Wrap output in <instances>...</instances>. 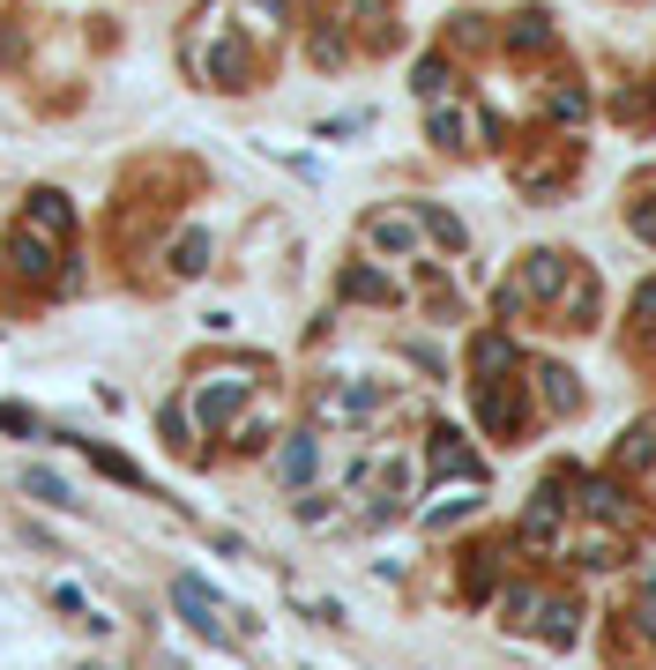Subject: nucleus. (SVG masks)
<instances>
[{"instance_id": "20e7f679", "label": "nucleus", "mask_w": 656, "mask_h": 670, "mask_svg": "<svg viewBox=\"0 0 656 670\" xmlns=\"http://www.w3.org/2000/svg\"><path fill=\"white\" fill-rule=\"evenodd\" d=\"M559 328H597V276L589 269H567V283H559Z\"/></svg>"}, {"instance_id": "0eeeda50", "label": "nucleus", "mask_w": 656, "mask_h": 670, "mask_svg": "<svg viewBox=\"0 0 656 670\" xmlns=\"http://www.w3.org/2000/svg\"><path fill=\"white\" fill-rule=\"evenodd\" d=\"M366 239H374L380 253H410V247H418V217H404V209H380V217H366Z\"/></svg>"}, {"instance_id": "ddd939ff", "label": "nucleus", "mask_w": 656, "mask_h": 670, "mask_svg": "<svg viewBox=\"0 0 656 670\" xmlns=\"http://www.w3.org/2000/svg\"><path fill=\"white\" fill-rule=\"evenodd\" d=\"M470 366H478V380H500V372H515V343L507 336H478L470 343Z\"/></svg>"}, {"instance_id": "4468645a", "label": "nucleus", "mask_w": 656, "mask_h": 670, "mask_svg": "<svg viewBox=\"0 0 656 670\" xmlns=\"http://www.w3.org/2000/svg\"><path fill=\"white\" fill-rule=\"evenodd\" d=\"M366 410H374V388H336V396L321 402V418H328V424H358Z\"/></svg>"}, {"instance_id": "6ab92c4d", "label": "nucleus", "mask_w": 656, "mask_h": 670, "mask_svg": "<svg viewBox=\"0 0 656 670\" xmlns=\"http://www.w3.org/2000/svg\"><path fill=\"white\" fill-rule=\"evenodd\" d=\"M545 112H553L559 127H575V120H589V90H575V82H559L553 98H545Z\"/></svg>"}, {"instance_id": "412c9836", "label": "nucleus", "mask_w": 656, "mask_h": 670, "mask_svg": "<svg viewBox=\"0 0 656 670\" xmlns=\"http://www.w3.org/2000/svg\"><path fill=\"white\" fill-rule=\"evenodd\" d=\"M202 269H209V239L202 231H187V239L172 247V276H202Z\"/></svg>"}, {"instance_id": "cd10ccee", "label": "nucleus", "mask_w": 656, "mask_h": 670, "mask_svg": "<svg viewBox=\"0 0 656 670\" xmlns=\"http://www.w3.org/2000/svg\"><path fill=\"white\" fill-rule=\"evenodd\" d=\"M90 462H98L105 477H120V484H142V470H135L127 454H105V447H90Z\"/></svg>"}, {"instance_id": "a878e982", "label": "nucleus", "mask_w": 656, "mask_h": 670, "mask_svg": "<svg viewBox=\"0 0 656 670\" xmlns=\"http://www.w3.org/2000/svg\"><path fill=\"white\" fill-rule=\"evenodd\" d=\"M448 82H455V74H448V60H418V98H433V104H440V98H448Z\"/></svg>"}, {"instance_id": "7ed1b4c3", "label": "nucleus", "mask_w": 656, "mask_h": 670, "mask_svg": "<svg viewBox=\"0 0 656 670\" xmlns=\"http://www.w3.org/2000/svg\"><path fill=\"white\" fill-rule=\"evenodd\" d=\"M172 603L195 619V633H209V641H225V633H231V603H217L195 573H179V581H172Z\"/></svg>"}, {"instance_id": "2f4dec72", "label": "nucleus", "mask_w": 656, "mask_h": 670, "mask_svg": "<svg viewBox=\"0 0 656 670\" xmlns=\"http://www.w3.org/2000/svg\"><path fill=\"white\" fill-rule=\"evenodd\" d=\"M0 432H30V410H16V402H0Z\"/></svg>"}, {"instance_id": "6e6552de", "label": "nucleus", "mask_w": 656, "mask_h": 670, "mask_svg": "<svg viewBox=\"0 0 656 670\" xmlns=\"http://www.w3.org/2000/svg\"><path fill=\"white\" fill-rule=\"evenodd\" d=\"M559 521H567V499H559L553 484H537L530 514H523V537H530V544H553V537H559Z\"/></svg>"}, {"instance_id": "423d86ee", "label": "nucleus", "mask_w": 656, "mask_h": 670, "mask_svg": "<svg viewBox=\"0 0 656 670\" xmlns=\"http://www.w3.org/2000/svg\"><path fill=\"white\" fill-rule=\"evenodd\" d=\"M239 402H247V372H217L202 396H195V410H202V424H225Z\"/></svg>"}, {"instance_id": "f8f14e48", "label": "nucleus", "mask_w": 656, "mask_h": 670, "mask_svg": "<svg viewBox=\"0 0 656 670\" xmlns=\"http://www.w3.org/2000/svg\"><path fill=\"white\" fill-rule=\"evenodd\" d=\"M426 477H478V454H470V447H455V432H433Z\"/></svg>"}, {"instance_id": "39448f33", "label": "nucleus", "mask_w": 656, "mask_h": 670, "mask_svg": "<svg viewBox=\"0 0 656 670\" xmlns=\"http://www.w3.org/2000/svg\"><path fill=\"white\" fill-rule=\"evenodd\" d=\"M575 567L582 573H612V567H627V529H612V537H575Z\"/></svg>"}, {"instance_id": "f257e3e1", "label": "nucleus", "mask_w": 656, "mask_h": 670, "mask_svg": "<svg viewBox=\"0 0 656 670\" xmlns=\"http://www.w3.org/2000/svg\"><path fill=\"white\" fill-rule=\"evenodd\" d=\"M567 253H553V247H537V253H523V269H515V283L500 291V313H523V306H553L559 298V283H567Z\"/></svg>"}, {"instance_id": "7c9ffc66", "label": "nucleus", "mask_w": 656, "mask_h": 670, "mask_svg": "<svg viewBox=\"0 0 656 670\" xmlns=\"http://www.w3.org/2000/svg\"><path fill=\"white\" fill-rule=\"evenodd\" d=\"M612 112H619V120H642V112H649V90H627V98L612 104Z\"/></svg>"}, {"instance_id": "f03ea898", "label": "nucleus", "mask_w": 656, "mask_h": 670, "mask_svg": "<svg viewBox=\"0 0 656 670\" xmlns=\"http://www.w3.org/2000/svg\"><path fill=\"white\" fill-rule=\"evenodd\" d=\"M478 424L485 432H493V440H515V432H523V388H515V380H478Z\"/></svg>"}, {"instance_id": "aec40b11", "label": "nucleus", "mask_w": 656, "mask_h": 670, "mask_svg": "<svg viewBox=\"0 0 656 670\" xmlns=\"http://www.w3.org/2000/svg\"><path fill=\"white\" fill-rule=\"evenodd\" d=\"M627 619H634V633H642V641H649V656H656V567L642 573V603H634Z\"/></svg>"}, {"instance_id": "4be33fe9", "label": "nucleus", "mask_w": 656, "mask_h": 670, "mask_svg": "<svg viewBox=\"0 0 656 670\" xmlns=\"http://www.w3.org/2000/svg\"><path fill=\"white\" fill-rule=\"evenodd\" d=\"M433 142H440V149H470V120L440 104V112H433Z\"/></svg>"}, {"instance_id": "5701e85b", "label": "nucleus", "mask_w": 656, "mask_h": 670, "mask_svg": "<svg viewBox=\"0 0 656 670\" xmlns=\"http://www.w3.org/2000/svg\"><path fill=\"white\" fill-rule=\"evenodd\" d=\"M575 619H582L575 603H567V596H553V603H545V619H537V626H545L553 641H575Z\"/></svg>"}, {"instance_id": "dca6fc26", "label": "nucleus", "mask_w": 656, "mask_h": 670, "mask_svg": "<svg viewBox=\"0 0 656 670\" xmlns=\"http://www.w3.org/2000/svg\"><path fill=\"white\" fill-rule=\"evenodd\" d=\"M30 223L52 231V239H68V223H76V217H68V201H60V194H30Z\"/></svg>"}, {"instance_id": "b1692460", "label": "nucleus", "mask_w": 656, "mask_h": 670, "mask_svg": "<svg viewBox=\"0 0 656 670\" xmlns=\"http://www.w3.org/2000/svg\"><path fill=\"white\" fill-rule=\"evenodd\" d=\"M500 589V551H470V596Z\"/></svg>"}, {"instance_id": "9b49d317", "label": "nucleus", "mask_w": 656, "mask_h": 670, "mask_svg": "<svg viewBox=\"0 0 656 670\" xmlns=\"http://www.w3.org/2000/svg\"><path fill=\"white\" fill-rule=\"evenodd\" d=\"M507 52L515 60H537V52H553V16H515V30H507Z\"/></svg>"}, {"instance_id": "393cba45", "label": "nucleus", "mask_w": 656, "mask_h": 670, "mask_svg": "<svg viewBox=\"0 0 656 670\" xmlns=\"http://www.w3.org/2000/svg\"><path fill=\"white\" fill-rule=\"evenodd\" d=\"M23 492H30V499H46V507H68V484H60L52 470H23Z\"/></svg>"}, {"instance_id": "9d476101", "label": "nucleus", "mask_w": 656, "mask_h": 670, "mask_svg": "<svg viewBox=\"0 0 656 670\" xmlns=\"http://www.w3.org/2000/svg\"><path fill=\"white\" fill-rule=\"evenodd\" d=\"M537 396H545V410H553V418H575V410H582V388H575V372H567V366H545V372H537Z\"/></svg>"}, {"instance_id": "c756f323", "label": "nucleus", "mask_w": 656, "mask_h": 670, "mask_svg": "<svg viewBox=\"0 0 656 670\" xmlns=\"http://www.w3.org/2000/svg\"><path fill=\"white\" fill-rule=\"evenodd\" d=\"M634 321H642V328H656V276L642 283V291H634Z\"/></svg>"}, {"instance_id": "f3484780", "label": "nucleus", "mask_w": 656, "mask_h": 670, "mask_svg": "<svg viewBox=\"0 0 656 670\" xmlns=\"http://www.w3.org/2000/svg\"><path fill=\"white\" fill-rule=\"evenodd\" d=\"M589 514H619V529H634V521H642V507H627V492H619V484H589Z\"/></svg>"}, {"instance_id": "a211bd4d", "label": "nucleus", "mask_w": 656, "mask_h": 670, "mask_svg": "<svg viewBox=\"0 0 656 670\" xmlns=\"http://www.w3.org/2000/svg\"><path fill=\"white\" fill-rule=\"evenodd\" d=\"M426 231H433V239H440L448 253H463V247H470V231H463V217H448L440 201H426Z\"/></svg>"}, {"instance_id": "1a4fd4ad", "label": "nucleus", "mask_w": 656, "mask_h": 670, "mask_svg": "<svg viewBox=\"0 0 656 670\" xmlns=\"http://www.w3.org/2000/svg\"><path fill=\"white\" fill-rule=\"evenodd\" d=\"M612 470H619V477L656 470V424H627V440L612 447Z\"/></svg>"}, {"instance_id": "c85d7f7f", "label": "nucleus", "mask_w": 656, "mask_h": 670, "mask_svg": "<svg viewBox=\"0 0 656 670\" xmlns=\"http://www.w3.org/2000/svg\"><path fill=\"white\" fill-rule=\"evenodd\" d=\"M344 291H351V298H388V283H380L374 269H351V276H344Z\"/></svg>"}, {"instance_id": "2eb2a0df", "label": "nucleus", "mask_w": 656, "mask_h": 670, "mask_svg": "<svg viewBox=\"0 0 656 670\" xmlns=\"http://www.w3.org/2000/svg\"><path fill=\"white\" fill-rule=\"evenodd\" d=\"M314 462H321V447H314V440H291L277 454V477H284V484H306V477H314Z\"/></svg>"}, {"instance_id": "bb28decb", "label": "nucleus", "mask_w": 656, "mask_h": 670, "mask_svg": "<svg viewBox=\"0 0 656 670\" xmlns=\"http://www.w3.org/2000/svg\"><path fill=\"white\" fill-rule=\"evenodd\" d=\"M16 269H23V276H46L52 269V247H38V239L23 231V239H16Z\"/></svg>"}]
</instances>
